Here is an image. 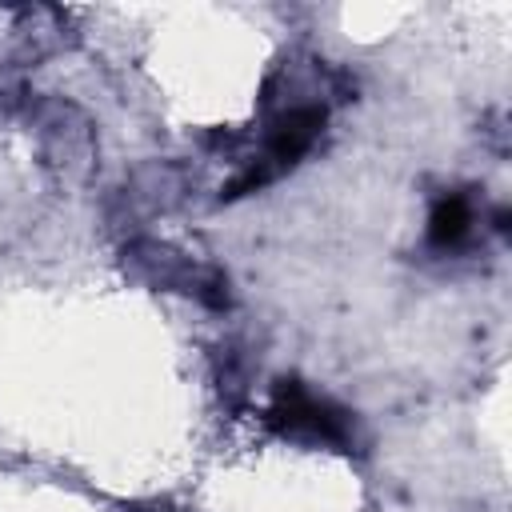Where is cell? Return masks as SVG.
I'll use <instances>...</instances> for the list:
<instances>
[{
  "instance_id": "cell-1",
  "label": "cell",
  "mask_w": 512,
  "mask_h": 512,
  "mask_svg": "<svg viewBox=\"0 0 512 512\" xmlns=\"http://www.w3.org/2000/svg\"><path fill=\"white\" fill-rule=\"evenodd\" d=\"M268 420L276 428H284V432H304V436L324 440V444H344L348 440V416L336 404H328L316 392H308L304 384H296V380H280L276 384Z\"/></svg>"
},
{
  "instance_id": "cell-2",
  "label": "cell",
  "mask_w": 512,
  "mask_h": 512,
  "mask_svg": "<svg viewBox=\"0 0 512 512\" xmlns=\"http://www.w3.org/2000/svg\"><path fill=\"white\" fill-rule=\"evenodd\" d=\"M468 228H472V200L468 196L452 192V196L436 200V208L428 216V240L436 248H456L468 236Z\"/></svg>"
}]
</instances>
